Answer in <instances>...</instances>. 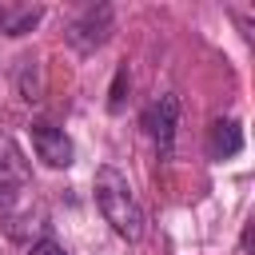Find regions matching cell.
I'll use <instances>...</instances> for the list:
<instances>
[{
  "instance_id": "cell-1",
  "label": "cell",
  "mask_w": 255,
  "mask_h": 255,
  "mask_svg": "<svg viewBox=\"0 0 255 255\" xmlns=\"http://www.w3.org/2000/svg\"><path fill=\"white\" fill-rule=\"evenodd\" d=\"M96 207L104 215V223H112V231L128 243L143 239V207L128 183V175L120 167H100L96 171Z\"/></svg>"
},
{
  "instance_id": "cell-2",
  "label": "cell",
  "mask_w": 255,
  "mask_h": 255,
  "mask_svg": "<svg viewBox=\"0 0 255 255\" xmlns=\"http://www.w3.org/2000/svg\"><path fill=\"white\" fill-rule=\"evenodd\" d=\"M112 28H116V12H112V4H92V8H84L72 24H68V44L76 48V52H96L100 44H108V36H112Z\"/></svg>"
},
{
  "instance_id": "cell-3",
  "label": "cell",
  "mask_w": 255,
  "mask_h": 255,
  "mask_svg": "<svg viewBox=\"0 0 255 255\" xmlns=\"http://www.w3.org/2000/svg\"><path fill=\"white\" fill-rule=\"evenodd\" d=\"M143 128H147V135L155 139L159 159H171L175 128H179V100H175L171 92H167V96H159V100H151V104H147V112H143Z\"/></svg>"
},
{
  "instance_id": "cell-4",
  "label": "cell",
  "mask_w": 255,
  "mask_h": 255,
  "mask_svg": "<svg viewBox=\"0 0 255 255\" xmlns=\"http://www.w3.org/2000/svg\"><path fill=\"white\" fill-rule=\"evenodd\" d=\"M28 135H32V151H36V159H44L48 167H72L76 147H72V139H68L64 128H56L52 120H32Z\"/></svg>"
},
{
  "instance_id": "cell-5",
  "label": "cell",
  "mask_w": 255,
  "mask_h": 255,
  "mask_svg": "<svg viewBox=\"0 0 255 255\" xmlns=\"http://www.w3.org/2000/svg\"><path fill=\"white\" fill-rule=\"evenodd\" d=\"M207 151L211 159H231L243 151V128L235 120H215L211 131H207Z\"/></svg>"
},
{
  "instance_id": "cell-6",
  "label": "cell",
  "mask_w": 255,
  "mask_h": 255,
  "mask_svg": "<svg viewBox=\"0 0 255 255\" xmlns=\"http://www.w3.org/2000/svg\"><path fill=\"white\" fill-rule=\"evenodd\" d=\"M44 20L40 4H0V32L4 36H28Z\"/></svg>"
},
{
  "instance_id": "cell-7",
  "label": "cell",
  "mask_w": 255,
  "mask_h": 255,
  "mask_svg": "<svg viewBox=\"0 0 255 255\" xmlns=\"http://www.w3.org/2000/svg\"><path fill=\"white\" fill-rule=\"evenodd\" d=\"M20 187H24V163L12 155L0 159V211H8L20 199Z\"/></svg>"
},
{
  "instance_id": "cell-8",
  "label": "cell",
  "mask_w": 255,
  "mask_h": 255,
  "mask_svg": "<svg viewBox=\"0 0 255 255\" xmlns=\"http://www.w3.org/2000/svg\"><path fill=\"white\" fill-rule=\"evenodd\" d=\"M124 84H131V80H128V68H120V72H116V84H112L108 112H124Z\"/></svg>"
},
{
  "instance_id": "cell-9",
  "label": "cell",
  "mask_w": 255,
  "mask_h": 255,
  "mask_svg": "<svg viewBox=\"0 0 255 255\" xmlns=\"http://www.w3.org/2000/svg\"><path fill=\"white\" fill-rule=\"evenodd\" d=\"M28 255H68V251H64V243H56V239L44 235V239H36V243L28 247Z\"/></svg>"
}]
</instances>
